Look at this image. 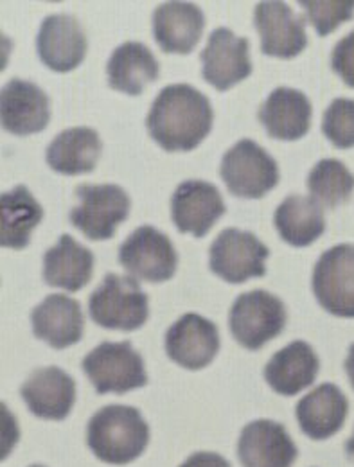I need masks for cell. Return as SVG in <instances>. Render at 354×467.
<instances>
[{
    "label": "cell",
    "instance_id": "2",
    "mask_svg": "<svg viewBox=\"0 0 354 467\" xmlns=\"http://www.w3.org/2000/svg\"><path fill=\"white\" fill-rule=\"evenodd\" d=\"M87 442L99 461L124 466L144 453L150 442V426L139 410L109 405L88 420Z\"/></svg>",
    "mask_w": 354,
    "mask_h": 467
},
{
    "label": "cell",
    "instance_id": "6",
    "mask_svg": "<svg viewBox=\"0 0 354 467\" xmlns=\"http://www.w3.org/2000/svg\"><path fill=\"white\" fill-rule=\"evenodd\" d=\"M76 196L79 203L68 214L70 223L92 241L110 239L130 214V198L114 183H81Z\"/></svg>",
    "mask_w": 354,
    "mask_h": 467
},
{
    "label": "cell",
    "instance_id": "3",
    "mask_svg": "<svg viewBox=\"0 0 354 467\" xmlns=\"http://www.w3.org/2000/svg\"><path fill=\"white\" fill-rule=\"evenodd\" d=\"M88 313L105 329L137 331L150 317V300L133 277L107 274L90 295Z\"/></svg>",
    "mask_w": 354,
    "mask_h": 467
},
{
    "label": "cell",
    "instance_id": "25",
    "mask_svg": "<svg viewBox=\"0 0 354 467\" xmlns=\"http://www.w3.org/2000/svg\"><path fill=\"white\" fill-rule=\"evenodd\" d=\"M101 139L96 130L78 126L61 131L49 144L46 161L53 171L61 175L92 173L101 157Z\"/></svg>",
    "mask_w": 354,
    "mask_h": 467
},
{
    "label": "cell",
    "instance_id": "12",
    "mask_svg": "<svg viewBox=\"0 0 354 467\" xmlns=\"http://www.w3.org/2000/svg\"><path fill=\"white\" fill-rule=\"evenodd\" d=\"M202 65L203 79L216 90L225 92L252 74L250 42L227 27H218L202 51Z\"/></svg>",
    "mask_w": 354,
    "mask_h": 467
},
{
    "label": "cell",
    "instance_id": "20",
    "mask_svg": "<svg viewBox=\"0 0 354 467\" xmlns=\"http://www.w3.org/2000/svg\"><path fill=\"white\" fill-rule=\"evenodd\" d=\"M33 333L53 349H65L83 337L81 304L67 295H49L31 315Z\"/></svg>",
    "mask_w": 354,
    "mask_h": 467
},
{
    "label": "cell",
    "instance_id": "10",
    "mask_svg": "<svg viewBox=\"0 0 354 467\" xmlns=\"http://www.w3.org/2000/svg\"><path fill=\"white\" fill-rule=\"evenodd\" d=\"M311 286L328 313L354 318V244L326 250L313 268Z\"/></svg>",
    "mask_w": 354,
    "mask_h": 467
},
{
    "label": "cell",
    "instance_id": "13",
    "mask_svg": "<svg viewBox=\"0 0 354 467\" xmlns=\"http://www.w3.org/2000/svg\"><path fill=\"white\" fill-rule=\"evenodd\" d=\"M227 207L216 185L203 180L182 182L172 198V218L182 234L203 237Z\"/></svg>",
    "mask_w": 354,
    "mask_h": 467
},
{
    "label": "cell",
    "instance_id": "5",
    "mask_svg": "<svg viewBox=\"0 0 354 467\" xmlns=\"http://www.w3.org/2000/svg\"><path fill=\"white\" fill-rule=\"evenodd\" d=\"M83 370L98 394H126L148 383L142 356L126 342H103L83 358Z\"/></svg>",
    "mask_w": 354,
    "mask_h": 467
},
{
    "label": "cell",
    "instance_id": "34",
    "mask_svg": "<svg viewBox=\"0 0 354 467\" xmlns=\"http://www.w3.org/2000/svg\"><path fill=\"white\" fill-rule=\"evenodd\" d=\"M346 372H348L349 381H351V385H353L354 389V344L351 346V349H349L348 359H346Z\"/></svg>",
    "mask_w": 354,
    "mask_h": 467
},
{
    "label": "cell",
    "instance_id": "9",
    "mask_svg": "<svg viewBox=\"0 0 354 467\" xmlns=\"http://www.w3.org/2000/svg\"><path fill=\"white\" fill-rule=\"evenodd\" d=\"M119 263L135 279L166 283L177 272V250L166 234L142 225L120 244Z\"/></svg>",
    "mask_w": 354,
    "mask_h": 467
},
{
    "label": "cell",
    "instance_id": "29",
    "mask_svg": "<svg viewBox=\"0 0 354 467\" xmlns=\"http://www.w3.org/2000/svg\"><path fill=\"white\" fill-rule=\"evenodd\" d=\"M311 198L328 209L346 203L354 191V175L337 159L320 161L307 176Z\"/></svg>",
    "mask_w": 354,
    "mask_h": 467
},
{
    "label": "cell",
    "instance_id": "23",
    "mask_svg": "<svg viewBox=\"0 0 354 467\" xmlns=\"http://www.w3.org/2000/svg\"><path fill=\"white\" fill-rule=\"evenodd\" d=\"M94 274V254L72 235L63 234L44 255V281L67 292L85 288Z\"/></svg>",
    "mask_w": 354,
    "mask_h": 467
},
{
    "label": "cell",
    "instance_id": "28",
    "mask_svg": "<svg viewBox=\"0 0 354 467\" xmlns=\"http://www.w3.org/2000/svg\"><path fill=\"white\" fill-rule=\"evenodd\" d=\"M274 223L279 235L292 246H309L326 231L324 211L309 196L292 194L276 211Z\"/></svg>",
    "mask_w": 354,
    "mask_h": 467
},
{
    "label": "cell",
    "instance_id": "22",
    "mask_svg": "<svg viewBox=\"0 0 354 467\" xmlns=\"http://www.w3.org/2000/svg\"><path fill=\"white\" fill-rule=\"evenodd\" d=\"M311 103L296 88H276L259 109V120L268 135L279 140H298L311 126Z\"/></svg>",
    "mask_w": 354,
    "mask_h": 467
},
{
    "label": "cell",
    "instance_id": "14",
    "mask_svg": "<svg viewBox=\"0 0 354 467\" xmlns=\"http://www.w3.org/2000/svg\"><path fill=\"white\" fill-rule=\"evenodd\" d=\"M297 446L283 424L270 419L248 422L237 441V457L243 467H292Z\"/></svg>",
    "mask_w": 354,
    "mask_h": 467
},
{
    "label": "cell",
    "instance_id": "18",
    "mask_svg": "<svg viewBox=\"0 0 354 467\" xmlns=\"http://www.w3.org/2000/svg\"><path fill=\"white\" fill-rule=\"evenodd\" d=\"M20 394L36 417L63 420L76 403V383L58 367H44L24 381Z\"/></svg>",
    "mask_w": 354,
    "mask_h": 467
},
{
    "label": "cell",
    "instance_id": "21",
    "mask_svg": "<svg viewBox=\"0 0 354 467\" xmlns=\"http://www.w3.org/2000/svg\"><path fill=\"white\" fill-rule=\"evenodd\" d=\"M348 398L333 383H324L311 390L297 403L296 410L300 430L315 441L329 439L340 431L348 419Z\"/></svg>",
    "mask_w": 354,
    "mask_h": 467
},
{
    "label": "cell",
    "instance_id": "26",
    "mask_svg": "<svg viewBox=\"0 0 354 467\" xmlns=\"http://www.w3.org/2000/svg\"><path fill=\"white\" fill-rule=\"evenodd\" d=\"M107 74L109 85L114 90L139 96L146 85L159 78L161 65L144 44L126 42L112 53Z\"/></svg>",
    "mask_w": 354,
    "mask_h": 467
},
{
    "label": "cell",
    "instance_id": "35",
    "mask_svg": "<svg viewBox=\"0 0 354 467\" xmlns=\"http://www.w3.org/2000/svg\"><path fill=\"white\" fill-rule=\"evenodd\" d=\"M346 453H348V457H349V461L354 462V433L353 437L348 441V444H346Z\"/></svg>",
    "mask_w": 354,
    "mask_h": 467
},
{
    "label": "cell",
    "instance_id": "36",
    "mask_svg": "<svg viewBox=\"0 0 354 467\" xmlns=\"http://www.w3.org/2000/svg\"><path fill=\"white\" fill-rule=\"evenodd\" d=\"M31 467H44V466H31Z\"/></svg>",
    "mask_w": 354,
    "mask_h": 467
},
{
    "label": "cell",
    "instance_id": "4",
    "mask_svg": "<svg viewBox=\"0 0 354 467\" xmlns=\"http://www.w3.org/2000/svg\"><path fill=\"white\" fill-rule=\"evenodd\" d=\"M286 307L283 300L266 290L239 295L229 313V327L237 344L245 349H261L283 333Z\"/></svg>",
    "mask_w": 354,
    "mask_h": 467
},
{
    "label": "cell",
    "instance_id": "32",
    "mask_svg": "<svg viewBox=\"0 0 354 467\" xmlns=\"http://www.w3.org/2000/svg\"><path fill=\"white\" fill-rule=\"evenodd\" d=\"M331 67L346 81V85L354 88V31L335 46Z\"/></svg>",
    "mask_w": 354,
    "mask_h": 467
},
{
    "label": "cell",
    "instance_id": "31",
    "mask_svg": "<svg viewBox=\"0 0 354 467\" xmlns=\"http://www.w3.org/2000/svg\"><path fill=\"white\" fill-rule=\"evenodd\" d=\"M322 131L333 146L340 150L354 148V101L335 99L322 119Z\"/></svg>",
    "mask_w": 354,
    "mask_h": 467
},
{
    "label": "cell",
    "instance_id": "33",
    "mask_svg": "<svg viewBox=\"0 0 354 467\" xmlns=\"http://www.w3.org/2000/svg\"><path fill=\"white\" fill-rule=\"evenodd\" d=\"M180 467H231V464L218 453L202 451L191 455Z\"/></svg>",
    "mask_w": 354,
    "mask_h": 467
},
{
    "label": "cell",
    "instance_id": "7",
    "mask_svg": "<svg viewBox=\"0 0 354 467\" xmlns=\"http://www.w3.org/2000/svg\"><path fill=\"white\" fill-rule=\"evenodd\" d=\"M220 175L231 194L257 200L277 185L279 168L257 142L243 139L224 155Z\"/></svg>",
    "mask_w": 354,
    "mask_h": 467
},
{
    "label": "cell",
    "instance_id": "1",
    "mask_svg": "<svg viewBox=\"0 0 354 467\" xmlns=\"http://www.w3.org/2000/svg\"><path fill=\"white\" fill-rule=\"evenodd\" d=\"M211 101L194 87L178 83L161 90L146 119L151 139L166 151L194 150L213 128Z\"/></svg>",
    "mask_w": 354,
    "mask_h": 467
},
{
    "label": "cell",
    "instance_id": "27",
    "mask_svg": "<svg viewBox=\"0 0 354 467\" xmlns=\"http://www.w3.org/2000/svg\"><path fill=\"white\" fill-rule=\"evenodd\" d=\"M2 237L0 244L13 250H22L29 244L31 233L44 218L42 205L24 185L4 192L0 198Z\"/></svg>",
    "mask_w": 354,
    "mask_h": 467
},
{
    "label": "cell",
    "instance_id": "15",
    "mask_svg": "<svg viewBox=\"0 0 354 467\" xmlns=\"http://www.w3.org/2000/svg\"><path fill=\"white\" fill-rule=\"evenodd\" d=\"M2 126L13 135H33L47 128L51 103L47 94L26 79H9L0 92Z\"/></svg>",
    "mask_w": 354,
    "mask_h": 467
},
{
    "label": "cell",
    "instance_id": "11",
    "mask_svg": "<svg viewBox=\"0 0 354 467\" xmlns=\"http://www.w3.org/2000/svg\"><path fill=\"white\" fill-rule=\"evenodd\" d=\"M254 24L261 36V51L266 57L290 59L307 47L306 18L285 2H259Z\"/></svg>",
    "mask_w": 354,
    "mask_h": 467
},
{
    "label": "cell",
    "instance_id": "17",
    "mask_svg": "<svg viewBox=\"0 0 354 467\" xmlns=\"http://www.w3.org/2000/svg\"><path fill=\"white\" fill-rule=\"evenodd\" d=\"M87 36L70 15L47 16L36 38L38 57L55 72H70L87 57Z\"/></svg>",
    "mask_w": 354,
    "mask_h": 467
},
{
    "label": "cell",
    "instance_id": "24",
    "mask_svg": "<svg viewBox=\"0 0 354 467\" xmlns=\"http://www.w3.org/2000/svg\"><path fill=\"white\" fill-rule=\"evenodd\" d=\"M320 363L313 348L294 342L276 352L265 367L266 383L281 396H296L317 379Z\"/></svg>",
    "mask_w": 354,
    "mask_h": 467
},
{
    "label": "cell",
    "instance_id": "19",
    "mask_svg": "<svg viewBox=\"0 0 354 467\" xmlns=\"http://www.w3.org/2000/svg\"><path fill=\"white\" fill-rule=\"evenodd\" d=\"M203 27V13L191 2H166L153 13V35L164 53H193L202 38Z\"/></svg>",
    "mask_w": 354,
    "mask_h": 467
},
{
    "label": "cell",
    "instance_id": "16",
    "mask_svg": "<svg viewBox=\"0 0 354 467\" xmlns=\"http://www.w3.org/2000/svg\"><path fill=\"white\" fill-rule=\"evenodd\" d=\"M220 350V333L214 322L187 313L166 333V352L180 367L200 370L207 367Z\"/></svg>",
    "mask_w": 354,
    "mask_h": 467
},
{
    "label": "cell",
    "instance_id": "30",
    "mask_svg": "<svg viewBox=\"0 0 354 467\" xmlns=\"http://www.w3.org/2000/svg\"><path fill=\"white\" fill-rule=\"evenodd\" d=\"M298 5L306 11V18L318 36H328L354 18V0H300Z\"/></svg>",
    "mask_w": 354,
    "mask_h": 467
},
{
    "label": "cell",
    "instance_id": "8",
    "mask_svg": "<svg viewBox=\"0 0 354 467\" xmlns=\"http://www.w3.org/2000/svg\"><path fill=\"white\" fill-rule=\"evenodd\" d=\"M268 255V246L254 234L225 229L211 244L209 266L224 281L241 285L266 274Z\"/></svg>",
    "mask_w": 354,
    "mask_h": 467
}]
</instances>
